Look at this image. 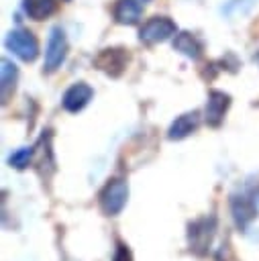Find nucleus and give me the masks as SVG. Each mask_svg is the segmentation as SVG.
I'll use <instances>...</instances> for the list:
<instances>
[{"instance_id": "f257e3e1", "label": "nucleus", "mask_w": 259, "mask_h": 261, "mask_svg": "<svg viewBox=\"0 0 259 261\" xmlns=\"http://www.w3.org/2000/svg\"><path fill=\"white\" fill-rule=\"evenodd\" d=\"M216 234V218L214 216H202L192 222H188V247L194 255L204 257L214 241Z\"/></svg>"}, {"instance_id": "f03ea898", "label": "nucleus", "mask_w": 259, "mask_h": 261, "mask_svg": "<svg viewBox=\"0 0 259 261\" xmlns=\"http://www.w3.org/2000/svg\"><path fill=\"white\" fill-rule=\"evenodd\" d=\"M126 200H128V186L124 179L120 177H112L106 181V186L100 190L98 194V204H100V210L106 214V216H118L124 206H126Z\"/></svg>"}, {"instance_id": "7ed1b4c3", "label": "nucleus", "mask_w": 259, "mask_h": 261, "mask_svg": "<svg viewBox=\"0 0 259 261\" xmlns=\"http://www.w3.org/2000/svg\"><path fill=\"white\" fill-rule=\"evenodd\" d=\"M4 45H6V49L14 57H18L20 61H27V63L35 61L37 55H39V41H37V37L29 29H14V31H10L6 35Z\"/></svg>"}, {"instance_id": "20e7f679", "label": "nucleus", "mask_w": 259, "mask_h": 261, "mask_svg": "<svg viewBox=\"0 0 259 261\" xmlns=\"http://www.w3.org/2000/svg\"><path fill=\"white\" fill-rule=\"evenodd\" d=\"M67 57V37L61 27H53L47 37V47H45V59H43V71L53 73L61 67V63Z\"/></svg>"}, {"instance_id": "39448f33", "label": "nucleus", "mask_w": 259, "mask_h": 261, "mask_svg": "<svg viewBox=\"0 0 259 261\" xmlns=\"http://www.w3.org/2000/svg\"><path fill=\"white\" fill-rule=\"evenodd\" d=\"M175 33H177V24L169 16H151L139 29V41L145 45H157L167 39H173Z\"/></svg>"}, {"instance_id": "423d86ee", "label": "nucleus", "mask_w": 259, "mask_h": 261, "mask_svg": "<svg viewBox=\"0 0 259 261\" xmlns=\"http://www.w3.org/2000/svg\"><path fill=\"white\" fill-rule=\"evenodd\" d=\"M126 63H128V53L122 47L102 49L94 59V65L100 71H104L106 75H110V77H120L122 71L126 69Z\"/></svg>"}, {"instance_id": "0eeeda50", "label": "nucleus", "mask_w": 259, "mask_h": 261, "mask_svg": "<svg viewBox=\"0 0 259 261\" xmlns=\"http://www.w3.org/2000/svg\"><path fill=\"white\" fill-rule=\"evenodd\" d=\"M228 206H230V214H232V220L239 230H245L257 218L259 204L253 200L251 194H232L228 200Z\"/></svg>"}, {"instance_id": "6e6552de", "label": "nucleus", "mask_w": 259, "mask_h": 261, "mask_svg": "<svg viewBox=\"0 0 259 261\" xmlns=\"http://www.w3.org/2000/svg\"><path fill=\"white\" fill-rule=\"evenodd\" d=\"M230 106V96L222 90H210L208 92V100H206V108H204V120L208 126L218 128L224 120V114Z\"/></svg>"}, {"instance_id": "1a4fd4ad", "label": "nucleus", "mask_w": 259, "mask_h": 261, "mask_svg": "<svg viewBox=\"0 0 259 261\" xmlns=\"http://www.w3.org/2000/svg\"><path fill=\"white\" fill-rule=\"evenodd\" d=\"M92 98H94L92 86H88L86 82H75V84H71V86L63 92V96H61V106H63V110L75 114V112L84 110V108L90 104Z\"/></svg>"}, {"instance_id": "9d476101", "label": "nucleus", "mask_w": 259, "mask_h": 261, "mask_svg": "<svg viewBox=\"0 0 259 261\" xmlns=\"http://www.w3.org/2000/svg\"><path fill=\"white\" fill-rule=\"evenodd\" d=\"M200 126V112L192 110V112H184L179 114L167 128V139L169 141H182L186 137H190L192 133H196Z\"/></svg>"}, {"instance_id": "9b49d317", "label": "nucleus", "mask_w": 259, "mask_h": 261, "mask_svg": "<svg viewBox=\"0 0 259 261\" xmlns=\"http://www.w3.org/2000/svg\"><path fill=\"white\" fill-rule=\"evenodd\" d=\"M35 165H37V171L43 179H47L45 167L55 171V155H53V149H51V130H45L41 135V139L37 141V145H35Z\"/></svg>"}, {"instance_id": "f8f14e48", "label": "nucleus", "mask_w": 259, "mask_h": 261, "mask_svg": "<svg viewBox=\"0 0 259 261\" xmlns=\"http://www.w3.org/2000/svg\"><path fill=\"white\" fill-rule=\"evenodd\" d=\"M171 45H173V49H175L177 53H182L184 57H188V59H192V61L200 59V57H202V51H204L202 41H200L196 35L188 33V31H177V33L173 35Z\"/></svg>"}, {"instance_id": "ddd939ff", "label": "nucleus", "mask_w": 259, "mask_h": 261, "mask_svg": "<svg viewBox=\"0 0 259 261\" xmlns=\"http://www.w3.org/2000/svg\"><path fill=\"white\" fill-rule=\"evenodd\" d=\"M112 16L118 24H137L143 16L141 0H116L112 8Z\"/></svg>"}, {"instance_id": "4468645a", "label": "nucleus", "mask_w": 259, "mask_h": 261, "mask_svg": "<svg viewBox=\"0 0 259 261\" xmlns=\"http://www.w3.org/2000/svg\"><path fill=\"white\" fill-rule=\"evenodd\" d=\"M16 82H18V67L10 59L2 57V61H0V94H2V104H6L8 98L14 94Z\"/></svg>"}, {"instance_id": "2eb2a0df", "label": "nucleus", "mask_w": 259, "mask_h": 261, "mask_svg": "<svg viewBox=\"0 0 259 261\" xmlns=\"http://www.w3.org/2000/svg\"><path fill=\"white\" fill-rule=\"evenodd\" d=\"M57 10L55 0H22V12L33 20H45Z\"/></svg>"}, {"instance_id": "dca6fc26", "label": "nucleus", "mask_w": 259, "mask_h": 261, "mask_svg": "<svg viewBox=\"0 0 259 261\" xmlns=\"http://www.w3.org/2000/svg\"><path fill=\"white\" fill-rule=\"evenodd\" d=\"M257 0H226L220 8V12L226 16V18H241V16H247L253 8H255Z\"/></svg>"}, {"instance_id": "f3484780", "label": "nucleus", "mask_w": 259, "mask_h": 261, "mask_svg": "<svg viewBox=\"0 0 259 261\" xmlns=\"http://www.w3.org/2000/svg\"><path fill=\"white\" fill-rule=\"evenodd\" d=\"M33 161H35V147H20L8 157V163L14 169H27Z\"/></svg>"}, {"instance_id": "a211bd4d", "label": "nucleus", "mask_w": 259, "mask_h": 261, "mask_svg": "<svg viewBox=\"0 0 259 261\" xmlns=\"http://www.w3.org/2000/svg\"><path fill=\"white\" fill-rule=\"evenodd\" d=\"M112 261H133L131 249H128L124 243H118V245H116V251H114V257H112Z\"/></svg>"}, {"instance_id": "6ab92c4d", "label": "nucleus", "mask_w": 259, "mask_h": 261, "mask_svg": "<svg viewBox=\"0 0 259 261\" xmlns=\"http://www.w3.org/2000/svg\"><path fill=\"white\" fill-rule=\"evenodd\" d=\"M251 196H253V200H255V202L259 204V188H255V190L251 192Z\"/></svg>"}, {"instance_id": "aec40b11", "label": "nucleus", "mask_w": 259, "mask_h": 261, "mask_svg": "<svg viewBox=\"0 0 259 261\" xmlns=\"http://www.w3.org/2000/svg\"><path fill=\"white\" fill-rule=\"evenodd\" d=\"M141 2H151V0H141Z\"/></svg>"}]
</instances>
